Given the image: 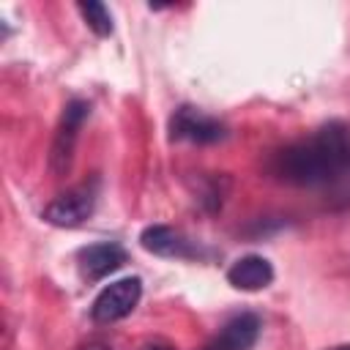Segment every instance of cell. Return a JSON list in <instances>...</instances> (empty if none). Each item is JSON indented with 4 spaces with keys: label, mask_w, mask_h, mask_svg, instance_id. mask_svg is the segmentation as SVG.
<instances>
[{
    "label": "cell",
    "mask_w": 350,
    "mask_h": 350,
    "mask_svg": "<svg viewBox=\"0 0 350 350\" xmlns=\"http://www.w3.org/2000/svg\"><path fill=\"white\" fill-rule=\"evenodd\" d=\"M77 11L82 14L85 25H88L96 36H101V38L112 36V14H109V8H107L104 3H79Z\"/></svg>",
    "instance_id": "cell-10"
},
{
    "label": "cell",
    "mask_w": 350,
    "mask_h": 350,
    "mask_svg": "<svg viewBox=\"0 0 350 350\" xmlns=\"http://www.w3.org/2000/svg\"><path fill=\"white\" fill-rule=\"evenodd\" d=\"M334 350H339V347H334Z\"/></svg>",
    "instance_id": "cell-14"
},
{
    "label": "cell",
    "mask_w": 350,
    "mask_h": 350,
    "mask_svg": "<svg viewBox=\"0 0 350 350\" xmlns=\"http://www.w3.org/2000/svg\"><path fill=\"white\" fill-rule=\"evenodd\" d=\"M142 298V282L137 276H126V279H118L112 284H107L96 298H93V306H90V317L96 323H118L123 317H129L137 304Z\"/></svg>",
    "instance_id": "cell-4"
},
{
    "label": "cell",
    "mask_w": 350,
    "mask_h": 350,
    "mask_svg": "<svg viewBox=\"0 0 350 350\" xmlns=\"http://www.w3.org/2000/svg\"><path fill=\"white\" fill-rule=\"evenodd\" d=\"M227 129L219 118L197 109V107H178L170 118V137L172 139H186L197 145H211L224 139Z\"/></svg>",
    "instance_id": "cell-5"
},
{
    "label": "cell",
    "mask_w": 350,
    "mask_h": 350,
    "mask_svg": "<svg viewBox=\"0 0 350 350\" xmlns=\"http://www.w3.org/2000/svg\"><path fill=\"white\" fill-rule=\"evenodd\" d=\"M123 262H126V249L120 243H115V241L90 243V246L79 249V254H77L79 276L85 282H98V279L115 273Z\"/></svg>",
    "instance_id": "cell-7"
},
{
    "label": "cell",
    "mask_w": 350,
    "mask_h": 350,
    "mask_svg": "<svg viewBox=\"0 0 350 350\" xmlns=\"http://www.w3.org/2000/svg\"><path fill=\"white\" fill-rule=\"evenodd\" d=\"M77 350H112V347H109L104 339H88V342H85V345H79Z\"/></svg>",
    "instance_id": "cell-11"
},
{
    "label": "cell",
    "mask_w": 350,
    "mask_h": 350,
    "mask_svg": "<svg viewBox=\"0 0 350 350\" xmlns=\"http://www.w3.org/2000/svg\"><path fill=\"white\" fill-rule=\"evenodd\" d=\"M145 350H175V347H170V345H150V347H145Z\"/></svg>",
    "instance_id": "cell-12"
},
{
    "label": "cell",
    "mask_w": 350,
    "mask_h": 350,
    "mask_svg": "<svg viewBox=\"0 0 350 350\" xmlns=\"http://www.w3.org/2000/svg\"><path fill=\"white\" fill-rule=\"evenodd\" d=\"M271 175L290 186H328L350 172V131L328 123L271 156Z\"/></svg>",
    "instance_id": "cell-1"
},
{
    "label": "cell",
    "mask_w": 350,
    "mask_h": 350,
    "mask_svg": "<svg viewBox=\"0 0 350 350\" xmlns=\"http://www.w3.org/2000/svg\"><path fill=\"white\" fill-rule=\"evenodd\" d=\"M139 246L156 257H178V260H194L200 254L197 243L189 241L180 230L167 224H150L139 232Z\"/></svg>",
    "instance_id": "cell-6"
},
{
    "label": "cell",
    "mask_w": 350,
    "mask_h": 350,
    "mask_svg": "<svg viewBox=\"0 0 350 350\" xmlns=\"http://www.w3.org/2000/svg\"><path fill=\"white\" fill-rule=\"evenodd\" d=\"M339 350H350V345H342V347H339Z\"/></svg>",
    "instance_id": "cell-13"
},
{
    "label": "cell",
    "mask_w": 350,
    "mask_h": 350,
    "mask_svg": "<svg viewBox=\"0 0 350 350\" xmlns=\"http://www.w3.org/2000/svg\"><path fill=\"white\" fill-rule=\"evenodd\" d=\"M96 200H98V191H96V183H79L63 194H57L46 208H44V221L55 224V227H79L85 224L93 211H96Z\"/></svg>",
    "instance_id": "cell-3"
},
{
    "label": "cell",
    "mask_w": 350,
    "mask_h": 350,
    "mask_svg": "<svg viewBox=\"0 0 350 350\" xmlns=\"http://www.w3.org/2000/svg\"><path fill=\"white\" fill-rule=\"evenodd\" d=\"M88 115H90V104L82 98H74L63 107V115H60V123H57L55 139H52V153H49V164L57 175L68 172L74 148H77V139H79V131H82Z\"/></svg>",
    "instance_id": "cell-2"
},
{
    "label": "cell",
    "mask_w": 350,
    "mask_h": 350,
    "mask_svg": "<svg viewBox=\"0 0 350 350\" xmlns=\"http://www.w3.org/2000/svg\"><path fill=\"white\" fill-rule=\"evenodd\" d=\"M227 282L243 293L265 290L273 282V265L260 254H246L227 268Z\"/></svg>",
    "instance_id": "cell-9"
},
{
    "label": "cell",
    "mask_w": 350,
    "mask_h": 350,
    "mask_svg": "<svg viewBox=\"0 0 350 350\" xmlns=\"http://www.w3.org/2000/svg\"><path fill=\"white\" fill-rule=\"evenodd\" d=\"M260 336V317L252 312H241L230 317L219 334L202 350H249Z\"/></svg>",
    "instance_id": "cell-8"
}]
</instances>
